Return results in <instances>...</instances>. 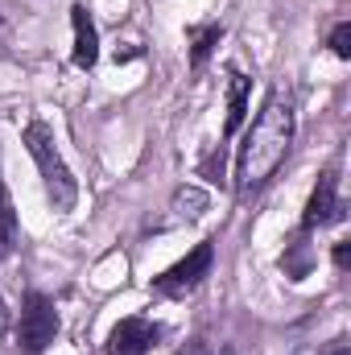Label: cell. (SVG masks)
Masks as SVG:
<instances>
[{
  "label": "cell",
  "mask_w": 351,
  "mask_h": 355,
  "mask_svg": "<svg viewBox=\"0 0 351 355\" xmlns=\"http://www.w3.org/2000/svg\"><path fill=\"white\" fill-rule=\"evenodd\" d=\"M157 327L149 318H124L116 322V331L108 335V355H145L157 343Z\"/></svg>",
  "instance_id": "obj_6"
},
{
  "label": "cell",
  "mask_w": 351,
  "mask_h": 355,
  "mask_svg": "<svg viewBox=\"0 0 351 355\" xmlns=\"http://www.w3.org/2000/svg\"><path fill=\"white\" fill-rule=\"evenodd\" d=\"M348 261H351V244L348 240H339V244H335V265L348 268Z\"/></svg>",
  "instance_id": "obj_12"
},
{
  "label": "cell",
  "mask_w": 351,
  "mask_h": 355,
  "mask_svg": "<svg viewBox=\"0 0 351 355\" xmlns=\"http://www.w3.org/2000/svg\"><path fill=\"white\" fill-rule=\"evenodd\" d=\"M339 215H343V198H339V178H335V170H327V174L318 178V186H314L310 202H306L302 227H306V232H314V227H327V223H335Z\"/></svg>",
  "instance_id": "obj_5"
},
{
  "label": "cell",
  "mask_w": 351,
  "mask_h": 355,
  "mask_svg": "<svg viewBox=\"0 0 351 355\" xmlns=\"http://www.w3.org/2000/svg\"><path fill=\"white\" fill-rule=\"evenodd\" d=\"M228 79H232V83H228V120H223V132L232 137V132L244 124V116H248V87H252V83H248L240 71H232Z\"/></svg>",
  "instance_id": "obj_8"
},
{
  "label": "cell",
  "mask_w": 351,
  "mask_h": 355,
  "mask_svg": "<svg viewBox=\"0 0 351 355\" xmlns=\"http://www.w3.org/2000/svg\"><path fill=\"white\" fill-rule=\"evenodd\" d=\"M331 50H335V58H343V62L351 58V25L348 21L335 25V33H331Z\"/></svg>",
  "instance_id": "obj_11"
},
{
  "label": "cell",
  "mask_w": 351,
  "mask_h": 355,
  "mask_svg": "<svg viewBox=\"0 0 351 355\" xmlns=\"http://www.w3.org/2000/svg\"><path fill=\"white\" fill-rule=\"evenodd\" d=\"M178 355H207V347H203V343H194L190 352H178Z\"/></svg>",
  "instance_id": "obj_16"
},
{
  "label": "cell",
  "mask_w": 351,
  "mask_h": 355,
  "mask_svg": "<svg viewBox=\"0 0 351 355\" xmlns=\"http://www.w3.org/2000/svg\"><path fill=\"white\" fill-rule=\"evenodd\" d=\"M25 149H29V157H33L37 170H42V182H46V194H50L54 211H71V207L79 202V182L71 178L67 162L58 157L54 132H50L42 120H29V124H25Z\"/></svg>",
  "instance_id": "obj_2"
},
{
  "label": "cell",
  "mask_w": 351,
  "mask_h": 355,
  "mask_svg": "<svg viewBox=\"0 0 351 355\" xmlns=\"http://www.w3.org/2000/svg\"><path fill=\"white\" fill-rule=\"evenodd\" d=\"M219 37H223V25H207V29H203V33L194 37V50H190V62H194V67H203V62H207V54L215 50V42H219Z\"/></svg>",
  "instance_id": "obj_10"
},
{
  "label": "cell",
  "mask_w": 351,
  "mask_h": 355,
  "mask_svg": "<svg viewBox=\"0 0 351 355\" xmlns=\"http://www.w3.org/2000/svg\"><path fill=\"white\" fill-rule=\"evenodd\" d=\"M289 145H293V103H289V95L273 91L264 99V107L257 112L244 145H240V157H236V190L240 194L261 190L264 182L277 174V166L285 162Z\"/></svg>",
  "instance_id": "obj_1"
},
{
  "label": "cell",
  "mask_w": 351,
  "mask_h": 355,
  "mask_svg": "<svg viewBox=\"0 0 351 355\" xmlns=\"http://www.w3.org/2000/svg\"><path fill=\"white\" fill-rule=\"evenodd\" d=\"M58 335V314L46 293H29L21 306V327H17V347L29 355H42Z\"/></svg>",
  "instance_id": "obj_3"
},
{
  "label": "cell",
  "mask_w": 351,
  "mask_h": 355,
  "mask_svg": "<svg viewBox=\"0 0 351 355\" xmlns=\"http://www.w3.org/2000/svg\"><path fill=\"white\" fill-rule=\"evenodd\" d=\"M211 261H215V248L211 244H198L186 261H178L174 268H166L162 277H157V293H190L207 272H211Z\"/></svg>",
  "instance_id": "obj_4"
},
{
  "label": "cell",
  "mask_w": 351,
  "mask_h": 355,
  "mask_svg": "<svg viewBox=\"0 0 351 355\" xmlns=\"http://www.w3.org/2000/svg\"><path fill=\"white\" fill-rule=\"evenodd\" d=\"M71 25H75V67L79 71H91L99 62V33H95V25H91L83 4L71 8Z\"/></svg>",
  "instance_id": "obj_7"
},
{
  "label": "cell",
  "mask_w": 351,
  "mask_h": 355,
  "mask_svg": "<svg viewBox=\"0 0 351 355\" xmlns=\"http://www.w3.org/2000/svg\"><path fill=\"white\" fill-rule=\"evenodd\" d=\"M203 207H207V194L194 190V186H182L174 194V219H198Z\"/></svg>",
  "instance_id": "obj_9"
},
{
  "label": "cell",
  "mask_w": 351,
  "mask_h": 355,
  "mask_svg": "<svg viewBox=\"0 0 351 355\" xmlns=\"http://www.w3.org/2000/svg\"><path fill=\"white\" fill-rule=\"evenodd\" d=\"M327 355H351V352H348V343L339 339V343H335V347H331V352H327Z\"/></svg>",
  "instance_id": "obj_15"
},
{
  "label": "cell",
  "mask_w": 351,
  "mask_h": 355,
  "mask_svg": "<svg viewBox=\"0 0 351 355\" xmlns=\"http://www.w3.org/2000/svg\"><path fill=\"white\" fill-rule=\"evenodd\" d=\"M0 219H17V215H12V202H8V190H4V182H0Z\"/></svg>",
  "instance_id": "obj_13"
},
{
  "label": "cell",
  "mask_w": 351,
  "mask_h": 355,
  "mask_svg": "<svg viewBox=\"0 0 351 355\" xmlns=\"http://www.w3.org/2000/svg\"><path fill=\"white\" fill-rule=\"evenodd\" d=\"M8 331V306H4V297H0V335Z\"/></svg>",
  "instance_id": "obj_14"
}]
</instances>
